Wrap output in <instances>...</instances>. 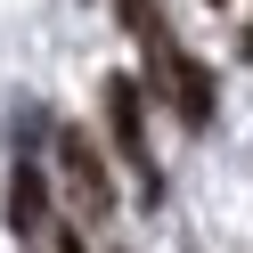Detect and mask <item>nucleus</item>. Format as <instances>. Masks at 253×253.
<instances>
[{"instance_id": "3", "label": "nucleus", "mask_w": 253, "mask_h": 253, "mask_svg": "<svg viewBox=\"0 0 253 253\" xmlns=\"http://www.w3.org/2000/svg\"><path fill=\"white\" fill-rule=\"evenodd\" d=\"M106 131H115V155L139 171V188L155 196V155H147V115H139V82L131 74H115L106 82Z\"/></svg>"}, {"instance_id": "4", "label": "nucleus", "mask_w": 253, "mask_h": 253, "mask_svg": "<svg viewBox=\"0 0 253 253\" xmlns=\"http://www.w3.org/2000/svg\"><path fill=\"white\" fill-rule=\"evenodd\" d=\"M8 229H17V237H41V229H49V180H41L33 164L8 171Z\"/></svg>"}, {"instance_id": "6", "label": "nucleus", "mask_w": 253, "mask_h": 253, "mask_svg": "<svg viewBox=\"0 0 253 253\" xmlns=\"http://www.w3.org/2000/svg\"><path fill=\"white\" fill-rule=\"evenodd\" d=\"M49 253H82V237H74V229H49Z\"/></svg>"}, {"instance_id": "5", "label": "nucleus", "mask_w": 253, "mask_h": 253, "mask_svg": "<svg viewBox=\"0 0 253 253\" xmlns=\"http://www.w3.org/2000/svg\"><path fill=\"white\" fill-rule=\"evenodd\" d=\"M115 8H123V25H131L139 41H147V33H164V17H155V0H115Z\"/></svg>"}, {"instance_id": "2", "label": "nucleus", "mask_w": 253, "mask_h": 253, "mask_svg": "<svg viewBox=\"0 0 253 253\" xmlns=\"http://www.w3.org/2000/svg\"><path fill=\"white\" fill-rule=\"evenodd\" d=\"M57 171H66V196L82 204L90 220H106V204H115V180H106V155H98V139L90 131H57Z\"/></svg>"}, {"instance_id": "1", "label": "nucleus", "mask_w": 253, "mask_h": 253, "mask_svg": "<svg viewBox=\"0 0 253 253\" xmlns=\"http://www.w3.org/2000/svg\"><path fill=\"white\" fill-rule=\"evenodd\" d=\"M147 57H155V82L171 90V106H180V123L188 131H204V123H212V66H204V57H188L180 41L171 33H147Z\"/></svg>"}, {"instance_id": "7", "label": "nucleus", "mask_w": 253, "mask_h": 253, "mask_svg": "<svg viewBox=\"0 0 253 253\" xmlns=\"http://www.w3.org/2000/svg\"><path fill=\"white\" fill-rule=\"evenodd\" d=\"M245 66H253V25H245Z\"/></svg>"}]
</instances>
